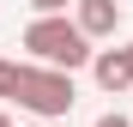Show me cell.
Here are the masks:
<instances>
[{"label": "cell", "mask_w": 133, "mask_h": 127, "mask_svg": "<svg viewBox=\"0 0 133 127\" xmlns=\"http://www.w3.org/2000/svg\"><path fill=\"white\" fill-rule=\"evenodd\" d=\"M127 55H133V42H127Z\"/></svg>", "instance_id": "9c48e42d"}, {"label": "cell", "mask_w": 133, "mask_h": 127, "mask_svg": "<svg viewBox=\"0 0 133 127\" xmlns=\"http://www.w3.org/2000/svg\"><path fill=\"white\" fill-rule=\"evenodd\" d=\"M91 73H97L103 91H127L133 85V55L127 49H103V55H91Z\"/></svg>", "instance_id": "3957f363"}, {"label": "cell", "mask_w": 133, "mask_h": 127, "mask_svg": "<svg viewBox=\"0 0 133 127\" xmlns=\"http://www.w3.org/2000/svg\"><path fill=\"white\" fill-rule=\"evenodd\" d=\"M0 127H12V121H6V115H0Z\"/></svg>", "instance_id": "ba28073f"}, {"label": "cell", "mask_w": 133, "mask_h": 127, "mask_svg": "<svg viewBox=\"0 0 133 127\" xmlns=\"http://www.w3.org/2000/svg\"><path fill=\"white\" fill-rule=\"evenodd\" d=\"M97 127H133L127 115H97Z\"/></svg>", "instance_id": "52a82bcc"}, {"label": "cell", "mask_w": 133, "mask_h": 127, "mask_svg": "<svg viewBox=\"0 0 133 127\" xmlns=\"http://www.w3.org/2000/svg\"><path fill=\"white\" fill-rule=\"evenodd\" d=\"M30 6H36V12H66L73 0H30Z\"/></svg>", "instance_id": "8992f818"}, {"label": "cell", "mask_w": 133, "mask_h": 127, "mask_svg": "<svg viewBox=\"0 0 133 127\" xmlns=\"http://www.w3.org/2000/svg\"><path fill=\"white\" fill-rule=\"evenodd\" d=\"M18 103H24L30 115H42V121H61L79 103L73 73H61V67H24V73H18Z\"/></svg>", "instance_id": "7a4b0ae2"}, {"label": "cell", "mask_w": 133, "mask_h": 127, "mask_svg": "<svg viewBox=\"0 0 133 127\" xmlns=\"http://www.w3.org/2000/svg\"><path fill=\"white\" fill-rule=\"evenodd\" d=\"M18 73H24L18 61H0V97H18Z\"/></svg>", "instance_id": "5b68a950"}, {"label": "cell", "mask_w": 133, "mask_h": 127, "mask_svg": "<svg viewBox=\"0 0 133 127\" xmlns=\"http://www.w3.org/2000/svg\"><path fill=\"white\" fill-rule=\"evenodd\" d=\"M115 24H121L115 0H79V30L85 36H115Z\"/></svg>", "instance_id": "277c9868"}, {"label": "cell", "mask_w": 133, "mask_h": 127, "mask_svg": "<svg viewBox=\"0 0 133 127\" xmlns=\"http://www.w3.org/2000/svg\"><path fill=\"white\" fill-rule=\"evenodd\" d=\"M24 49L42 61V67H61V73H73L91 61V36L79 30V18L66 24L61 12H36V24L24 30Z\"/></svg>", "instance_id": "6da1fadb"}, {"label": "cell", "mask_w": 133, "mask_h": 127, "mask_svg": "<svg viewBox=\"0 0 133 127\" xmlns=\"http://www.w3.org/2000/svg\"><path fill=\"white\" fill-rule=\"evenodd\" d=\"M36 127H49V121H36Z\"/></svg>", "instance_id": "30bf717a"}]
</instances>
